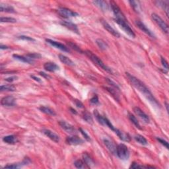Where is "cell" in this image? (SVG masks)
Returning a JSON list of instances; mask_svg holds the SVG:
<instances>
[{"label": "cell", "instance_id": "44", "mask_svg": "<svg viewBox=\"0 0 169 169\" xmlns=\"http://www.w3.org/2000/svg\"><path fill=\"white\" fill-rule=\"evenodd\" d=\"M161 64H162L164 68H165L166 70L168 69V64L166 60L165 59V58L161 57Z\"/></svg>", "mask_w": 169, "mask_h": 169}, {"label": "cell", "instance_id": "11", "mask_svg": "<svg viewBox=\"0 0 169 169\" xmlns=\"http://www.w3.org/2000/svg\"><path fill=\"white\" fill-rule=\"evenodd\" d=\"M59 125L60 126V127L67 133L74 134V133L77 132L76 130L75 129L74 126L70 124V123L66 122L65 121H60Z\"/></svg>", "mask_w": 169, "mask_h": 169}, {"label": "cell", "instance_id": "27", "mask_svg": "<svg viewBox=\"0 0 169 169\" xmlns=\"http://www.w3.org/2000/svg\"><path fill=\"white\" fill-rule=\"evenodd\" d=\"M3 141L5 143H7V144H15L17 142V139L16 136L13 135H9L5 136L4 137H3Z\"/></svg>", "mask_w": 169, "mask_h": 169}, {"label": "cell", "instance_id": "15", "mask_svg": "<svg viewBox=\"0 0 169 169\" xmlns=\"http://www.w3.org/2000/svg\"><path fill=\"white\" fill-rule=\"evenodd\" d=\"M60 24H61L62 26L65 27L66 29L70 30L72 32H75L77 34H79V29H78L77 26L75 24L73 23L72 22L70 21H63L60 22Z\"/></svg>", "mask_w": 169, "mask_h": 169}, {"label": "cell", "instance_id": "36", "mask_svg": "<svg viewBox=\"0 0 169 169\" xmlns=\"http://www.w3.org/2000/svg\"><path fill=\"white\" fill-rule=\"evenodd\" d=\"M74 165L76 168H89L88 166L86 165V163L84 162V161L83 160H77L74 163Z\"/></svg>", "mask_w": 169, "mask_h": 169}, {"label": "cell", "instance_id": "5", "mask_svg": "<svg viewBox=\"0 0 169 169\" xmlns=\"http://www.w3.org/2000/svg\"><path fill=\"white\" fill-rule=\"evenodd\" d=\"M151 17H152L153 21L156 22V24L159 27L160 29L162 30L165 33L167 34L168 33V25L164 21V20L161 18L159 15H158L156 13H153L151 15Z\"/></svg>", "mask_w": 169, "mask_h": 169}, {"label": "cell", "instance_id": "39", "mask_svg": "<svg viewBox=\"0 0 169 169\" xmlns=\"http://www.w3.org/2000/svg\"><path fill=\"white\" fill-rule=\"evenodd\" d=\"M68 45H69V46L71 47L72 49L75 50V51H77V52H79V53H83V52L82 51V50H81V49L80 48V47L78 46L77 44L73 43V42H68Z\"/></svg>", "mask_w": 169, "mask_h": 169}, {"label": "cell", "instance_id": "18", "mask_svg": "<svg viewBox=\"0 0 169 169\" xmlns=\"http://www.w3.org/2000/svg\"><path fill=\"white\" fill-rule=\"evenodd\" d=\"M31 163V161H30L29 158H25L23 160L22 163H13V164H9V165H6L4 166L5 168H21L22 166H23L25 165H27L28 163Z\"/></svg>", "mask_w": 169, "mask_h": 169}, {"label": "cell", "instance_id": "41", "mask_svg": "<svg viewBox=\"0 0 169 169\" xmlns=\"http://www.w3.org/2000/svg\"><path fill=\"white\" fill-rule=\"evenodd\" d=\"M18 39L22 40H27V41L35 42V40L34 39H32V37H30V36H24V35H22V36H19Z\"/></svg>", "mask_w": 169, "mask_h": 169}, {"label": "cell", "instance_id": "53", "mask_svg": "<svg viewBox=\"0 0 169 169\" xmlns=\"http://www.w3.org/2000/svg\"><path fill=\"white\" fill-rule=\"evenodd\" d=\"M165 107H166V111H167V112H168V104L167 102H165Z\"/></svg>", "mask_w": 169, "mask_h": 169}, {"label": "cell", "instance_id": "48", "mask_svg": "<svg viewBox=\"0 0 169 169\" xmlns=\"http://www.w3.org/2000/svg\"><path fill=\"white\" fill-rule=\"evenodd\" d=\"M17 76H11V77H8V78H6V80L7 82H9V83H12V82H13L14 81H16L17 79Z\"/></svg>", "mask_w": 169, "mask_h": 169}, {"label": "cell", "instance_id": "31", "mask_svg": "<svg viewBox=\"0 0 169 169\" xmlns=\"http://www.w3.org/2000/svg\"><path fill=\"white\" fill-rule=\"evenodd\" d=\"M134 139H135V140L136 141V142L140 143V144H141V145H147L148 144L147 140H146V139L142 135H139V134L135 135L134 136Z\"/></svg>", "mask_w": 169, "mask_h": 169}, {"label": "cell", "instance_id": "32", "mask_svg": "<svg viewBox=\"0 0 169 169\" xmlns=\"http://www.w3.org/2000/svg\"><path fill=\"white\" fill-rule=\"evenodd\" d=\"M82 118H83V119L84 120L85 122H87L88 123L92 124V123H93V119L91 114H90L89 112H87V111H85V112L83 113Z\"/></svg>", "mask_w": 169, "mask_h": 169}, {"label": "cell", "instance_id": "40", "mask_svg": "<svg viewBox=\"0 0 169 169\" xmlns=\"http://www.w3.org/2000/svg\"><path fill=\"white\" fill-rule=\"evenodd\" d=\"M27 56H28L31 59H40L41 58L42 55L40 54H38V53H30V54H28L27 55Z\"/></svg>", "mask_w": 169, "mask_h": 169}, {"label": "cell", "instance_id": "22", "mask_svg": "<svg viewBox=\"0 0 169 169\" xmlns=\"http://www.w3.org/2000/svg\"><path fill=\"white\" fill-rule=\"evenodd\" d=\"M96 6L98 7L100 9H101L102 11H107L109 9V6L107 4V2L105 1H95L93 2Z\"/></svg>", "mask_w": 169, "mask_h": 169}, {"label": "cell", "instance_id": "33", "mask_svg": "<svg viewBox=\"0 0 169 169\" xmlns=\"http://www.w3.org/2000/svg\"><path fill=\"white\" fill-rule=\"evenodd\" d=\"M128 117H129L130 120L133 123V124H134V126H135L136 128H138V129H140V130H142V128H141V126L140 124V122H139V121L137 120V118H136L134 115H133L132 114H130V113H129V114H128Z\"/></svg>", "mask_w": 169, "mask_h": 169}, {"label": "cell", "instance_id": "38", "mask_svg": "<svg viewBox=\"0 0 169 169\" xmlns=\"http://www.w3.org/2000/svg\"><path fill=\"white\" fill-rule=\"evenodd\" d=\"M1 22H9V23H15L17 22V20L13 17H1L0 18Z\"/></svg>", "mask_w": 169, "mask_h": 169}, {"label": "cell", "instance_id": "25", "mask_svg": "<svg viewBox=\"0 0 169 169\" xmlns=\"http://www.w3.org/2000/svg\"><path fill=\"white\" fill-rule=\"evenodd\" d=\"M59 59L63 64L69 65V66H75V63L73 62L71 59L69 58L67 56H65L64 55L60 54Z\"/></svg>", "mask_w": 169, "mask_h": 169}, {"label": "cell", "instance_id": "42", "mask_svg": "<svg viewBox=\"0 0 169 169\" xmlns=\"http://www.w3.org/2000/svg\"><path fill=\"white\" fill-rule=\"evenodd\" d=\"M157 140L160 143H161V144L164 146V147H165L166 149H168V143L166 142V141L160 137H157Z\"/></svg>", "mask_w": 169, "mask_h": 169}, {"label": "cell", "instance_id": "52", "mask_svg": "<svg viewBox=\"0 0 169 169\" xmlns=\"http://www.w3.org/2000/svg\"><path fill=\"white\" fill-rule=\"evenodd\" d=\"M70 110H72V112L73 113H74V114H77V112H76V110H74V109H73L72 108H70Z\"/></svg>", "mask_w": 169, "mask_h": 169}, {"label": "cell", "instance_id": "7", "mask_svg": "<svg viewBox=\"0 0 169 169\" xmlns=\"http://www.w3.org/2000/svg\"><path fill=\"white\" fill-rule=\"evenodd\" d=\"M110 7L112 9L114 15L116 17V19H119V20H123V21H128L126 19V17L122 11H121V9L117 4H116L114 1H110Z\"/></svg>", "mask_w": 169, "mask_h": 169}, {"label": "cell", "instance_id": "29", "mask_svg": "<svg viewBox=\"0 0 169 169\" xmlns=\"http://www.w3.org/2000/svg\"><path fill=\"white\" fill-rule=\"evenodd\" d=\"M96 44H97L98 48L102 50H106L108 48V44L102 39H98L96 40Z\"/></svg>", "mask_w": 169, "mask_h": 169}, {"label": "cell", "instance_id": "1", "mask_svg": "<svg viewBox=\"0 0 169 169\" xmlns=\"http://www.w3.org/2000/svg\"><path fill=\"white\" fill-rule=\"evenodd\" d=\"M126 77H128V80L131 83V84L132 85V86L134 87L136 89L138 90L139 91L142 93L151 104L154 106V107L161 108V104H159V102L157 101V100L154 97L152 93L151 92L149 88L145 85L144 83H143L138 78L131 75L129 73L126 72Z\"/></svg>", "mask_w": 169, "mask_h": 169}, {"label": "cell", "instance_id": "50", "mask_svg": "<svg viewBox=\"0 0 169 169\" xmlns=\"http://www.w3.org/2000/svg\"><path fill=\"white\" fill-rule=\"evenodd\" d=\"M31 77L32 79H33L34 81H36L37 82H41V80H40V78L39 77H36V76H34V75H31Z\"/></svg>", "mask_w": 169, "mask_h": 169}, {"label": "cell", "instance_id": "43", "mask_svg": "<svg viewBox=\"0 0 169 169\" xmlns=\"http://www.w3.org/2000/svg\"><path fill=\"white\" fill-rule=\"evenodd\" d=\"M79 131L81 132V134L83 135V137H85V140H86L87 141H88V142H90V137L89 136V135H88L87 133L85 132L84 130H83V129H81V128H80Z\"/></svg>", "mask_w": 169, "mask_h": 169}, {"label": "cell", "instance_id": "19", "mask_svg": "<svg viewBox=\"0 0 169 169\" xmlns=\"http://www.w3.org/2000/svg\"><path fill=\"white\" fill-rule=\"evenodd\" d=\"M104 145L106 147L108 148V149L110 151V152L112 154H116V146L114 145V143L112 142H111L110 140H108V139H104L103 140Z\"/></svg>", "mask_w": 169, "mask_h": 169}, {"label": "cell", "instance_id": "24", "mask_svg": "<svg viewBox=\"0 0 169 169\" xmlns=\"http://www.w3.org/2000/svg\"><path fill=\"white\" fill-rule=\"evenodd\" d=\"M115 133H116L117 135L119 137L120 140H122L123 142H130L131 140L130 136L128 134V133H125L122 132V131H120L118 129L115 130Z\"/></svg>", "mask_w": 169, "mask_h": 169}, {"label": "cell", "instance_id": "30", "mask_svg": "<svg viewBox=\"0 0 169 169\" xmlns=\"http://www.w3.org/2000/svg\"><path fill=\"white\" fill-rule=\"evenodd\" d=\"M0 11L1 12H7V13H15V9L13 7L9 5H0Z\"/></svg>", "mask_w": 169, "mask_h": 169}, {"label": "cell", "instance_id": "26", "mask_svg": "<svg viewBox=\"0 0 169 169\" xmlns=\"http://www.w3.org/2000/svg\"><path fill=\"white\" fill-rule=\"evenodd\" d=\"M83 158L84 162L86 163V165L88 166V167H91V166L95 165V163L93 160L90 158L89 154L87 153H84L83 154Z\"/></svg>", "mask_w": 169, "mask_h": 169}, {"label": "cell", "instance_id": "46", "mask_svg": "<svg viewBox=\"0 0 169 169\" xmlns=\"http://www.w3.org/2000/svg\"><path fill=\"white\" fill-rule=\"evenodd\" d=\"M90 102L93 104H97L99 102V100H98V98L97 95H95L94 97L91 98V99L90 100Z\"/></svg>", "mask_w": 169, "mask_h": 169}, {"label": "cell", "instance_id": "35", "mask_svg": "<svg viewBox=\"0 0 169 169\" xmlns=\"http://www.w3.org/2000/svg\"><path fill=\"white\" fill-rule=\"evenodd\" d=\"M129 3L130 4V6H132V8L135 12L140 13V2L137 1H130Z\"/></svg>", "mask_w": 169, "mask_h": 169}, {"label": "cell", "instance_id": "49", "mask_svg": "<svg viewBox=\"0 0 169 169\" xmlns=\"http://www.w3.org/2000/svg\"><path fill=\"white\" fill-rule=\"evenodd\" d=\"M39 75H41V76H42V77H44V78H47V79H48V78H50V77L48 75L46 74H45V73L42 72H39Z\"/></svg>", "mask_w": 169, "mask_h": 169}, {"label": "cell", "instance_id": "23", "mask_svg": "<svg viewBox=\"0 0 169 169\" xmlns=\"http://www.w3.org/2000/svg\"><path fill=\"white\" fill-rule=\"evenodd\" d=\"M156 6L161 7L165 11L166 16L168 17V1H156L154 2Z\"/></svg>", "mask_w": 169, "mask_h": 169}, {"label": "cell", "instance_id": "47", "mask_svg": "<svg viewBox=\"0 0 169 169\" xmlns=\"http://www.w3.org/2000/svg\"><path fill=\"white\" fill-rule=\"evenodd\" d=\"M75 101V105L77 106V107L78 108H84V105H83V103L80 101V100H74Z\"/></svg>", "mask_w": 169, "mask_h": 169}, {"label": "cell", "instance_id": "20", "mask_svg": "<svg viewBox=\"0 0 169 169\" xmlns=\"http://www.w3.org/2000/svg\"><path fill=\"white\" fill-rule=\"evenodd\" d=\"M44 69L49 72H54L57 70H59L60 67L57 64L54 62H46L44 64Z\"/></svg>", "mask_w": 169, "mask_h": 169}, {"label": "cell", "instance_id": "4", "mask_svg": "<svg viewBox=\"0 0 169 169\" xmlns=\"http://www.w3.org/2000/svg\"><path fill=\"white\" fill-rule=\"evenodd\" d=\"M94 115L96 118V119L98 122V123H100V124L104 126H107L110 128V130H112V131H115L116 128L114 127V126L112 124V123L110 122V120L108 119L107 118L102 116V115H100L99 114V112H98V110H94Z\"/></svg>", "mask_w": 169, "mask_h": 169}, {"label": "cell", "instance_id": "28", "mask_svg": "<svg viewBox=\"0 0 169 169\" xmlns=\"http://www.w3.org/2000/svg\"><path fill=\"white\" fill-rule=\"evenodd\" d=\"M39 109L40 111H41V112H42L46 114L52 116H54L56 115V113H55V111L49 107H44V106H41V107L39 108Z\"/></svg>", "mask_w": 169, "mask_h": 169}, {"label": "cell", "instance_id": "6", "mask_svg": "<svg viewBox=\"0 0 169 169\" xmlns=\"http://www.w3.org/2000/svg\"><path fill=\"white\" fill-rule=\"evenodd\" d=\"M115 21L118 25H119L121 29H122L123 31H124L126 34H128L131 37L135 38V34L133 30L131 29L130 25H128V21H123V20L115 19Z\"/></svg>", "mask_w": 169, "mask_h": 169}, {"label": "cell", "instance_id": "12", "mask_svg": "<svg viewBox=\"0 0 169 169\" xmlns=\"http://www.w3.org/2000/svg\"><path fill=\"white\" fill-rule=\"evenodd\" d=\"M133 112H135V114L138 117H140L143 122L149 123L150 122V119L149 118L148 115H147L140 108L137 107L133 108Z\"/></svg>", "mask_w": 169, "mask_h": 169}, {"label": "cell", "instance_id": "9", "mask_svg": "<svg viewBox=\"0 0 169 169\" xmlns=\"http://www.w3.org/2000/svg\"><path fill=\"white\" fill-rule=\"evenodd\" d=\"M46 41L48 44H49L51 45V46L56 48L58 49L62 50V51L63 52H69L70 51L69 48H67L66 46H65L64 44L60 43V42H56V41H55V40H53L51 39H46Z\"/></svg>", "mask_w": 169, "mask_h": 169}, {"label": "cell", "instance_id": "13", "mask_svg": "<svg viewBox=\"0 0 169 169\" xmlns=\"http://www.w3.org/2000/svg\"><path fill=\"white\" fill-rule=\"evenodd\" d=\"M66 143L71 145H78L83 144L84 143V141L77 135H73L66 138Z\"/></svg>", "mask_w": 169, "mask_h": 169}, {"label": "cell", "instance_id": "37", "mask_svg": "<svg viewBox=\"0 0 169 169\" xmlns=\"http://www.w3.org/2000/svg\"><path fill=\"white\" fill-rule=\"evenodd\" d=\"M105 89H107L108 92H109L110 94L112 95V97L117 100V101H119V95H118V94L117 93L116 90H115L110 87H105Z\"/></svg>", "mask_w": 169, "mask_h": 169}, {"label": "cell", "instance_id": "10", "mask_svg": "<svg viewBox=\"0 0 169 169\" xmlns=\"http://www.w3.org/2000/svg\"><path fill=\"white\" fill-rule=\"evenodd\" d=\"M1 104L4 107H12L16 105V100L13 96H7L2 98Z\"/></svg>", "mask_w": 169, "mask_h": 169}, {"label": "cell", "instance_id": "51", "mask_svg": "<svg viewBox=\"0 0 169 169\" xmlns=\"http://www.w3.org/2000/svg\"><path fill=\"white\" fill-rule=\"evenodd\" d=\"M0 49L1 50H4V49H9V47L7 46H4V45H1V46H0Z\"/></svg>", "mask_w": 169, "mask_h": 169}, {"label": "cell", "instance_id": "8", "mask_svg": "<svg viewBox=\"0 0 169 169\" xmlns=\"http://www.w3.org/2000/svg\"><path fill=\"white\" fill-rule=\"evenodd\" d=\"M58 13L62 17H64V18H71V17H75L79 16V14L75 12L72 10L65 8V7H60L59 9L58 10Z\"/></svg>", "mask_w": 169, "mask_h": 169}, {"label": "cell", "instance_id": "3", "mask_svg": "<svg viewBox=\"0 0 169 169\" xmlns=\"http://www.w3.org/2000/svg\"><path fill=\"white\" fill-rule=\"evenodd\" d=\"M116 155L120 159L128 160L130 157V151L127 146L123 143L118 145L116 147Z\"/></svg>", "mask_w": 169, "mask_h": 169}, {"label": "cell", "instance_id": "14", "mask_svg": "<svg viewBox=\"0 0 169 169\" xmlns=\"http://www.w3.org/2000/svg\"><path fill=\"white\" fill-rule=\"evenodd\" d=\"M42 133L55 143L60 142V138L59 137V135H57L56 133H54V132H52V131L48 129H43L42 130Z\"/></svg>", "mask_w": 169, "mask_h": 169}, {"label": "cell", "instance_id": "34", "mask_svg": "<svg viewBox=\"0 0 169 169\" xmlns=\"http://www.w3.org/2000/svg\"><path fill=\"white\" fill-rule=\"evenodd\" d=\"M0 90L1 92L3 91H15V87L13 85H1L0 87Z\"/></svg>", "mask_w": 169, "mask_h": 169}, {"label": "cell", "instance_id": "16", "mask_svg": "<svg viewBox=\"0 0 169 169\" xmlns=\"http://www.w3.org/2000/svg\"><path fill=\"white\" fill-rule=\"evenodd\" d=\"M135 25H137V27L141 30V31H143V32H145V34L149 35L150 37L155 38V35H154L153 32H151L150 30L147 27H146V25L141 21H139V20H137V21H135Z\"/></svg>", "mask_w": 169, "mask_h": 169}, {"label": "cell", "instance_id": "17", "mask_svg": "<svg viewBox=\"0 0 169 169\" xmlns=\"http://www.w3.org/2000/svg\"><path fill=\"white\" fill-rule=\"evenodd\" d=\"M101 22L102 26L104 27V29L107 30V31L110 33L111 34H112L113 36L116 37V38H120V34L118 32H117L114 29L110 26V25L108 23V22L104 21V20H101Z\"/></svg>", "mask_w": 169, "mask_h": 169}, {"label": "cell", "instance_id": "45", "mask_svg": "<svg viewBox=\"0 0 169 169\" xmlns=\"http://www.w3.org/2000/svg\"><path fill=\"white\" fill-rule=\"evenodd\" d=\"M106 80H107V81L108 82V84H110V85H112L113 87H114L115 89H116L117 90H119V87H118V86L117 85L116 83H115L114 81H112V80L109 79H106Z\"/></svg>", "mask_w": 169, "mask_h": 169}, {"label": "cell", "instance_id": "21", "mask_svg": "<svg viewBox=\"0 0 169 169\" xmlns=\"http://www.w3.org/2000/svg\"><path fill=\"white\" fill-rule=\"evenodd\" d=\"M13 57L15 60H19L20 62L27 63V64H33V63L34 62L33 59L30 58L28 56H24V55H21L18 54H13Z\"/></svg>", "mask_w": 169, "mask_h": 169}, {"label": "cell", "instance_id": "2", "mask_svg": "<svg viewBox=\"0 0 169 169\" xmlns=\"http://www.w3.org/2000/svg\"><path fill=\"white\" fill-rule=\"evenodd\" d=\"M84 53L85 54H86L87 56L91 60V61L94 63L95 64L97 65L98 67H100V68H102V69H104V71H106L108 73H110V74H112L113 72H112V70L110 69V67H108L107 65H106L104 62H103L101 59L100 58H98L97 55H96L95 54H93L92 52L89 51V50H86V51H85Z\"/></svg>", "mask_w": 169, "mask_h": 169}]
</instances>
